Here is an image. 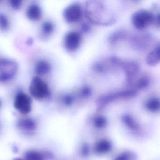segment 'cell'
Masks as SVG:
<instances>
[{"mask_svg":"<svg viewBox=\"0 0 160 160\" xmlns=\"http://www.w3.org/2000/svg\"><path fill=\"white\" fill-rule=\"evenodd\" d=\"M148 83H149L148 79L146 77H142L138 81L137 86H138L139 88H144L148 86Z\"/></svg>","mask_w":160,"mask_h":160,"instance_id":"cell-20","label":"cell"},{"mask_svg":"<svg viewBox=\"0 0 160 160\" xmlns=\"http://www.w3.org/2000/svg\"><path fill=\"white\" fill-rule=\"evenodd\" d=\"M10 26L9 20L3 13H0V29L3 31L9 29Z\"/></svg>","mask_w":160,"mask_h":160,"instance_id":"cell-18","label":"cell"},{"mask_svg":"<svg viewBox=\"0 0 160 160\" xmlns=\"http://www.w3.org/2000/svg\"><path fill=\"white\" fill-rule=\"evenodd\" d=\"M14 160H24V159H20V158H16V159H14Z\"/></svg>","mask_w":160,"mask_h":160,"instance_id":"cell-26","label":"cell"},{"mask_svg":"<svg viewBox=\"0 0 160 160\" xmlns=\"http://www.w3.org/2000/svg\"><path fill=\"white\" fill-rule=\"evenodd\" d=\"M18 65L16 61L8 58H0V82H7L16 75Z\"/></svg>","mask_w":160,"mask_h":160,"instance_id":"cell-1","label":"cell"},{"mask_svg":"<svg viewBox=\"0 0 160 160\" xmlns=\"http://www.w3.org/2000/svg\"><path fill=\"white\" fill-rule=\"evenodd\" d=\"M41 9L38 4H31L26 9V15L31 21L39 20L41 17Z\"/></svg>","mask_w":160,"mask_h":160,"instance_id":"cell-11","label":"cell"},{"mask_svg":"<svg viewBox=\"0 0 160 160\" xmlns=\"http://www.w3.org/2000/svg\"><path fill=\"white\" fill-rule=\"evenodd\" d=\"M146 62L148 64L154 66L159 62V46H157L152 49L146 57Z\"/></svg>","mask_w":160,"mask_h":160,"instance_id":"cell-12","label":"cell"},{"mask_svg":"<svg viewBox=\"0 0 160 160\" xmlns=\"http://www.w3.org/2000/svg\"><path fill=\"white\" fill-rule=\"evenodd\" d=\"M81 96H83V97H85V98L86 97H88V96H91V89L89 87L84 86L81 89Z\"/></svg>","mask_w":160,"mask_h":160,"instance_id":"cell-23","label":"cell"},{"mask_svg":"<svg viewBox=\"0 0 160 160\" xmlns=\"http://www.w3.org/2000/svg\"><path fill=\"white\" fill-rule=\"evenodd\" d=\"M136 92L133 91H122L121 92L116 93L114 94H110V95H107L106 96L102 97L101 99L99 100V106H104V104L108 103L109 101H111L115 99H118L119 98H128V97H131L134 96L135 95Z\"/></svg>","mask_w":160,"mask_h":160,"instance_id":"cell-8","label":"cell"},{"mask_svg":"<svg viewBox=\"0 0 160 160\" xmlns=\"http://www.w3.org/2000/svg\"><path fill=\"white\" fill-rule=\"evenodd\" d=\"M152 13L146 9H139L136 11L132 16V22L134 27L142 29L152 23L154 21Z\"/></svg>","mask_w":160,"mask_h":160,"instance_id":"cell-2","label":"cell"},{"mask_svg":"<svg viewBox=\"0 0 160 160\" xmlns=\"http://www.w3.org/2000/svg\"><path fill=\"white\" fill-rule=\"evenodd\" d=\"M81 37L76 31H69L64 36V45L65 48L69 51L76 50L80 45Z\"/></svg>","mask_w":160,"mask_h":160,"instance_id":"cell-5","label":"cell"},{"mask_svg":"<svg viewBox=\"0 0 160 160\" xmlns=\"http://www.w3.org/2000/svg\"><path fill=\"white\" fill-rule=\"evenodd\" d=\"M124 124L132 132L138 134L141 131V127L134 118L129 114H124L121 117Z\"/></svg>","mask_w":160,"mask_h":160,"instance_id":"cell-10","label":"cell"},{"mask_svg":"<svg viewBox=\"0 0 160 160\" xmlns=\"http://www.w3.org/2000/svg\"><path fill=\"white\" fill-rule=\"evenodd\" d=\"M29 92L33 97L37 99L45 98L49 94L48 84L38 76L34 77L31 80L29 86Z\"/></svg>","mask_w":160,"mask_h":160,"instance_id":"cell-3","label":"cell"},{"mask_svg":"<svg viewBox=\"0 0 160 160\" xmlns=\"http://www.w3.org/2000/svg\"><path fill=\"white\" fill-rule=\"evenodd\" d=\"M17 127L22 132L30 133L36 130V123L31 118H24L17 122Z\"/></svg>","mask_w":160,"mask_h":160,"instance_id":"cell-9","label":"cell"},{"mask_svg":"<svg viewBox=\"0 0 160 160\" xmlns=\"http://www.w3.org/2000/svg\"><path fill=\"white\" fill-rule=\"evenodd\" d=\"M107 124L106 119L102 116H96L93 119V125L98 129H102Z\"/></svg>","mask_w":160,"mask_h":160,"instance_id":"cell-17","label":"cell"},{"mask_svg":"<svg viewBox=\"0 0 160 160\" xmlns=\"http://www.w3.org/2000/svg\"><path fill=\"white\" fill-rule=\"evenodd\" d=\"M21 3H22V1H19V0L10 1H9V4H10L12 8L15 9H18L21 7Z\"/></svg>","mask_w":160,"mask_h":160,"instance_id":"cell-24","label":"cell"},{"mask_svg":"<svg viewBox=\"0 0 160 160\" xmlns=\"http://www.w3.org/2000/svg\"><path fill=\"white\" fill-rule=\"evenodd\" d=\"M25 160H46L45 156L36 150H29L25 152Z\"/></svg>","mask_w":160,"mask_h":160,"instance_id":"cell-14","label":"cell"},{"mask_svg":"<svg viewBox=\"0 0 160 160\" xmlns=\"http://www.w3.org/2000/svg\"><path fill=\"white\" fill-rule=\"evenodd\" d=\"M112 148V145L109 140L101 139L96 142L94 146V152L98 155H103L109 153Z\"/></svg>","mask_w":160,"mask_h":160,"instance_id":"cell-7","label":"cell"},{"mask_svg":"<svg viewBox=\"0 0 160 160\" xmlns=\"http://www.w3.org/2000/svg\"><path fill=\"white\" fill-rule=\"evenodd\" d=\"M90 152L89 146L87 144H84L81 148V154L84 157H87L89 156Z\"/></svg>","mask_w":160,"mask_h":160,"instance_id":"cell-21","label":"cell"},{"mask_svg":"<svg viewBox=\"0 0 160 160\" xmlns=\"http://www.w3.org/2000/svg\"><path fill=\"white\" fill-rule=\"evenodd\" d=\"M62 101H63L64 103L66 105L69 106V105H71V104H72L73 101H74V98H73V96H71V94H67V95H65V96L63 97Z\"/></svg>","mask_w":160,"mask_h":160,"instance_id":"cell-22","label":"cell"},{"mask_svg":"<svg viewBox=\"0 0 160 160\" xmlns=\"http://www.w3.org/2000/svg\"><path fill=\"white\" fill-rule=\"evenodd\" d=\"M14 107L22 114H28L31 110V99L24 92L16 94L14 101Z\"/></svg>","mask_w":160,"mask_h":160,"instance_id":"cell-4","label":"cell"},{"mask_svg":"<svg viewBox=\"0 0 160 160\" xmlns=\"http://www.w3.org/2000/svg\"><path fill=\"white\" fill-rule=\"evenodd\" d=\"M136 156L134 152L126 151L118 154L113 160H135Z\"/></svg>","mask_w":160,"mask_h":160,"instance_id":"cell-16","label":"cell"},{"mask_svg":"<svg viewBox=\"0 0 160 160\" xmlns=\"http://www.w3.org/2000/svg\"><path fill=\"white\" fill-rule=\"evenodd\" d=\"M146 108L151 112L158 111L159 109V101L158 98H152L146 102Z\"/></svg>","mask_w":160,"mask_h":160,"instance_id":"cell-15","label":"cell"},{"mask_svg":"<svg viewBox=\"0 0 160 160\" xmlns=\"http://www.w3.org/2000/svg\"><path fill=\"white\" fill-rule=\"evenodd\" d=\"M51 69L50 64L44 60L39 61L35 66V71L38 75H44L49 72Z\"/></svg>","mask_w":160,"mask_h":160,"instance_id":"cell-13","label":"cell"},{"mask_svg":"<svg viewBox=\"0 0 160 160\" xmlns=\"http://www.w3.org/2000/svg\"><path fill=\"white\" fill-rule=\"evenodd\" d=\"M64 17L68 22L78 21L82 15L81 6L78 4H72L67 6L64 10Z\"/></svg>","mask_w":160,"mask_h":160,"instance_id":"cell-6","label":"cell"},{"mask_svg":"<svg viewBox=\"0 0 160 160\" xmlns=\"http://www.w3.org/2000/svg\"><path fill=\"white\" fill-rule=\"evenodd\" d=\"M54 30V25L50 21H46L42 24V31L44 34H49Z\"/></svg>","mask_w":160,"mask_h":160,"instance_id":"cell-19","label":"cell"},{"mask_svg":"<svg viewBox=\"0 0 160 160\" xmlns=\"http://www.w3.org/2000/svg\"><path fill=\"white\" fill-rule=\"evenodd\" d=\"M1 101L0 100V107H1Z\"/></svg>","mask_w":160,"mask_h":160,"instance_id":"cell-27","label":"cell"},{"mask_svg":"<svg viewBox=\"0 0 160 160\" xmlns=\"http://www.w3.org/2000/svg\"><path fill=\"white\" fill-rule=\"evenodd\" d=\"M83 28H83L82 29H83V31H88V30L89 29V26H88V24H83Z\"/></svg>","mask_w":160,"mask_h":160,"instance_id":"cell-25","label":"cell"}]
</instances>
